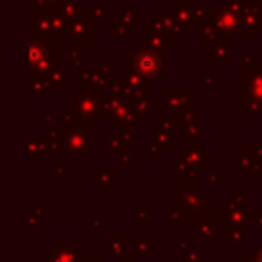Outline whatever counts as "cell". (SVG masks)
<instances>
[{"label":"cell","instance_id":"6da1fadb","mask_svg":"<svg viewBox=\"0 0 262 262\" xmlns=\"http://www.w3.org/2000/svg\"><path fill=\"white\" fill-rule=\"evenodd\" d=\"M49 262H83V253L70 250V248H61V250L54 251L51 255V260Z\"/></svg>","mask_w":262,"mask_h":262},{"label":"cell","instance_id":"7a4b0ae2","mask_svg":"<svg viewBox=\"0 0 262 262\" xmlns=\"http://www.w3.org/2000/svg\"><path fill=\"white\" fill-rule=\"evenodd\" d=\"M112 243H115L112 246V244H102V248H104V250H108L110 251V255H112L113 258H119V260H122L124 258V255H126V246H124V239L122 237H113L112 239Z\"/></svg>","mask_w":262,"mask_h":262},{"label":"cell","instance_id":"3957f363","mask_svg":"<svg viewBox=\"0 0 262 262\" xmlns=\"http://www.w3.org/2000/svg\"><path fill=\"white\" fill-rule=\"evenodd\" d=\"M135 255L140 258H147L151 255V241L147 237H139L135 241Z\"/></svg>","mask_w":262,"mask_h":262},{"label":"cell","instance_id":"277c9868","mask_svg":"<svg viewBox=\"0 0 262 262\" xmlns=\"http://www.w3.org/2000/svg\"><path fill=\"white\" fill-rule=\"evenodd\" d=\"M185 262H200V253L198 251H187Z\"/></svg>","mask_w":262,"mask_h":262},{"label":"cell","instance_id":"5b68a950","mask_svg":"<svg viewBox=\"0 0 262 262\" xmlns=\"http://www.w3.org/2000/svg\"><path fill=\"white\" fill-rule=\"evenodd\" d=\"M243 262H257L255 251H243Z\"/></svg>","mask_w":262,"mask_h":262},{"label":"cell","instance_id":"8992f818","mask_svg":"<svg viewBox=\"0 0 262 262\" xmlns=\"http://www.w3.org/2000/svg\"><path fill=\"white\" fill-rule=\"evenodd\" d=\"M255 257H257V262H262V244H258L257 251H255Z\"/></svg>","mask_w":262,"mask_h":262},{"label":"cell","instance_id":"52a82bcc","mask_svg":"<svg viewBox=\"0 0 262 262\" xmlns=\"http://www.w3.org/2000/svg\"><path fill=\"white\" fill-rule=\"evenodd\" d=\"M119 262H133V260H129V258H122V260H119Z\"/></svg>","mask_w":262,"mask_h":262},{"label":"cell","instance_id":"ba28073f","mask_svg":"<svg viewBox=\"0 0 262 262\" xmlns=\"http://www.w3.org/2000/svg\"><path fill=\"white\" fill-rule=\"evenodd\" d=\"M88 262H101V258H94V260H88Z\"/></svg>","mask_w":262,"mask_h":262}]
</instances>
